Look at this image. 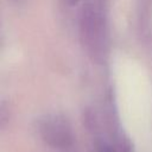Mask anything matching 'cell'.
Masks as SVG:
<instances>
[{
	"mask_svg": "<svg viewBox=\"0 0 152 152\" xmlns=\"http://www.w3.org/2000/svg\"><path fill=\"white\" fill-rule=\"evenodd\" d=\"M66 5H69V6H74V5H76L77 2H78V0H63Z\"/></svg>",
	"mask_w": 152,
	"mask_h": 152,
	"instance_id": "cell-3",
	"label": "cell"
},
{
	"mask_svg": "<svg viewBox=\"0 0 152 152\" xmlns=\"http://www.w3.org/2000/svg\"><path fill=\"white\" fill-rule=\"evenodd\" d=\"M108 0H84L81 12V31L87 45L94 51L102 49L106 39Z\"/></svg>",
	"mask_w": 152,
	"mask_h": 152,
	"instance_id": "cell-1",
	"label": "cell"
},
{
	"mask_svg": "<svg viewBox=\"0 0 152 152\" xmlns=\"http://www.w3.org/2000/svg\"><path fill=\"white\" fill-rule=\"evenodd\" d=\"M40 134L43 139L52 146H62L70 139L69 128L65 122L58 118H49L42 121Z\"/></svg>",
	"mask_w": 152,
	"mask_h": 152,
	"instance_id": "cell-2",
	"label": "cell"
}]
</instances>
